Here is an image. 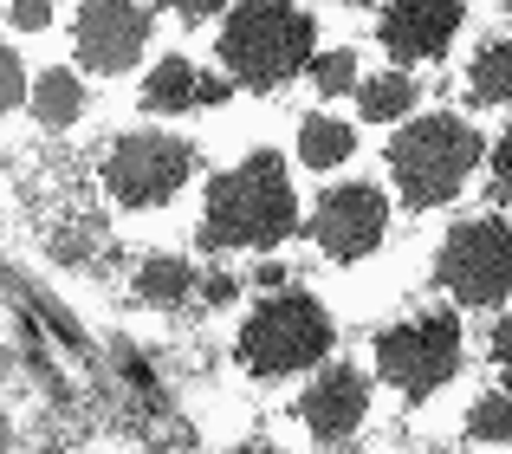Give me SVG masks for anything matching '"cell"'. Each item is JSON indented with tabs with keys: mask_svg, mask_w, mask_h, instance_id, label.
<instances>
[{
	"mask_svg": "<svg viewBox=\"0 0 512 454\" xmlns=\"http://www.w3.org/2000/svg\"><path fill=\"white\" fill-rule=\"evenodd\" d=\"M441 292H454L461 305H500L512 292V227L506 221H467L441 240L435 253Z\"/></svg>",
	"mask_w": 512,
	"mask_h": 454,
	"instance_id": "cell-6",
	"label": "cell"
},
{
	"mask_svg": "<svg viewBox=\"0 0 512 454\" xmlns=\"http://www.w3.org/2000/svg\"><path fill=\"white\" fill-rule=\"evenodd\" d=\"M474 163H480V130L461 124V117H448V111L415 117V124L389 143V169H396V189H402L409 208L454 202Z\"/></svg>",
	"mask_w": 512,
	"mask_h": 454,
	"instance_id": "cell-3",
	"label": "cell"
},
{
	"mask_svg": "<svg viewBox=\"0 0 512 454\" xmlns=\"http://www.w3.org/2000/svg\"><path fill=\"white\" fill-rule=\"evenodd\" d=\"M363 409H370V383H363V370H350V364H331L325 377L299 396V422L318 435V442H344V435H357Z\"/></svg>",
	"mask_w": 512,
	"mask_h": 454,
	"instance_id": "cell-11",
	"label": "cell"
},
{
	"mask_svg": "<svg viewBox=\"0 0 512 454\" xmlns=\"http://www.w3.org/2000/svg\"><path fill=\"white\" fill-rule=\"evenodd\" d=\"M188 169H195L188 143L143 130V137H124V143L111 150L104 182H111V195H117L124 208H163V202H175V189L188 182Z\"/></svg>",
	"mask_w": 512,
	"mask_h": 454,
	"instance_id": "cell-7",
	"label": "cell"
},
{
	"mask_svg": "<svg viewBox=\"0 0 512 454\" xmlns=\"http://www.w3.org/2000/svg\"><path fill=\"white\" fill-rule=\"evenodd\" d=\"M312 33H318L312 13L292 7V0H240L221 26V59L240 85L273 91V85H286V78L305 72Z\"/></svg>",
	"mask_w": 512,
	"mask_h": 454,
	"instance_id": "cell-2",
	"label": "cell"
},
{
	"mask_svg": "<svg viewBox=\"0 0 512 454\" xmlns=\"http://www.w3.org/2000/svg\"><path fill=\"white\" fill-rule=\"evenodd\" d=\"M188 292H195V266L175 260V253H156V260L137 266V299L156 305V312H175Z\"/></svg>",
	"mask_w": 512,
	"mask_h": 454,
	"instance_id": "cell-13",
	"label": "cell"
},
{
	"mask_svg": "<svg viewBox=\"0 0 512 454\" xmlns=\"http://www.w3.org/2000/svg\"><path fill=\"white\" fill-rule=\"evenodd\" d=\"M331 351V318L305 292H279V299L253 305V318L240 325V364L253 377H292V370L318 364Z\"/></svg>",
	"mask_w": 512,
	"mask_h": 454,
	"instance_id": "cell-4",
	"label": "cell"
},
{
	"mask_svg": "<svg viewBox=\"0 0 512 454\" xmlns=\"http://www.w3.org/2000/svg\"><path fill=\"white\" fill-rule=\"evenodd\" d=\"M26 91H33V85H26V72H20V52H13V46H0V117H7L13 104L26 98Z\"/></svg>",
	"mask_w": 512,
	"mask_h": 454,
	"instance_id": "cell-20",
	"label": "cell"
},
{
	"mask_svg": "<svg viewBox=\"0 0 512 454\" xmlns=\"http://www.w3.org/2000/svg\"><path fill=\"white\" fill-rule=\"evenodd\" d=\"M344 7H357V0H344Z\"/></svg>",
	"mask_w": 512,
	"mask_h": 454,
	"instance_id": "cell-28",
	"label": "cell"
},
{
	"mask_svg": "<svg viewBox=\"0 0 512 454\" xmlns=\"http://www.w3.org/2000/svg\"><path fill=\"white\" fill-rule=\"evenodd\" d=\"M493 364H500V377L512 383V318H500V331H493Z\"/></svg>",
	"mask_w": 512,
	"mask_h": 454,
	"instance_id": "cell-23",
	"label": "cell"
},
{
	"mask_svg": "<svg viewBox=\"0 0 512 454\" xmlns=\"http://www.w3.org/2000/svg\"><path fill=\"white\" fill-rule=\"evenodd\" d=\"M467 85H474L480 104H512V39H500V46L480 52L474 72H467Z\"/></svg>",
	"mask_w": 512,
	"mask_h": 454,
	"instance_id": "cell-17",
	"label": "cell"
},
{
	"mask_svg": "<svg viewBox=\"0 0 512 454\" xmlns=\"http://www.w3.org/2000/svg\"><path fill=\"white\" fill-rule=\"evenodd\" d=\"M0 448H13V422L7 416H0Z\"/></svg>",
	"mask_w": 512,
	"mask_h": 454,
	"instance_id": "cell-27",
	"label": "cell"
},
{
	"mask_svg": "<svg viewBox=\"0 0 512 454\" xmlns=\"http://www.w3.org/2000/svg\"><path fill=\"white\" fill-rule=\"evenodd\" d=\"M383 46L396 52L402 65L415 59H441L448 52V39L461 33V0H396V7L383 13Z\"/></svg>",
	"mask_w": 512,
	"mask_h": 454,
	"instance_id": "cell-10",
	"label": "cell"
},
{
	"mask_svg": "<svg viewBox=\"0 0 512 454\" xmlns=\"http://www.w3.org/2000/svg\"><path fill=\"white\" fill-rule=\"evenodd\" d=\"M350 150H357V130L338 124V117H305V124H299V156H305V169H338Z\"/></svg>",
	"mask_w": 512,
	"mask_h": 454,
	"instance_id": "cell-15",
	"label": "cell"
},
{
	"mask_svg": "<svg viewBox=\"0 0 512 454\" xmlns=\"http://www.w3.org/2000/svg\"><path fill=\"white\" fill-rule=\"evenodd\" d=\"M415 78L409 72H383V78H363L357 85V104H363V117L370 124H396V117H409L415 111Z\"/></svg>",
	"mask_w": 512,
	"mask_h": 454,
	"instance_id": "cell-14",
	"label": "cell"
},
{
	"mask_svg": "<svg viewBox=\"0 0 512 454\" xmlns=\"http://www.w3.org/2000/svg\"><path fill=\"white\" fill-rule=\"evenodd\" d=\"M389 227V208L383 195L370 189V182H344V189H331L325 202H318V247L331 253V260H363V253H376V240H383Z\"/></svg>",
	"mask_w": 512,
	"mask_h": 454,
	"instance_id": "cell-9",
	"label": "cell"
},
{
	"mask_svg": "<svg viewBox=\"0 0 512 454\" xmlns=\"http://www.w3.org/2000/svg\"><path fill=\"white\" fill-rule=\"evenodd\" d=\"M33 117L46 130H65V124H78V111H85V85H78V72H65V65H52L46 78H33Z\"/></svg>",
	"mask_w": 512,
	"mask_h": 454,
	"instance_id": "cell-12",
	"label": "cell"
},
{
	"mask_svg": "<svg viewBox=\"0 0 512 454\" xmlns=\"http://www.w3.org/2000/svg\"><path fill=\"white\" fill-rule=\"evenodd\" d=\"M376 370L396 383L402 396H428L461 370V318L454 312H428L409 325L376 338Z\"/></svg>",
	"mask_w": 512,
	"mask_h": 454,
	"instance_id": "cell-5",
	"label": "cell"
},
{
	"mask_svg": "<svg viewBox=\"0 0 512 454\" xmlns=\"http://www.w3.org/2000/svg\"><path fill=\"white\" fill-rule=\"evenodd\" d=\"M72 39L91 72H130L143 59V39H150V13L137 0H85Z\"/></svg>",
	"mask_w": 512,
	"mask_h": 454,
	"instance_id": "cell-8",
	"label": "cell"
},
{
	"mask_svg": "<svg viewBox=\"0 0 512 454\" xmlns=\"http://www.w3.org/2000/svg\"><path fill=\"white\" fill-rule=\"evenodd\" d=\"M163 7H169V13H182V20H201V13H214L221 0H163Z\"/></svg>",
	"mask_w": 512,
	"mask_h": 454,
	"instance_id": "cell-24",
	"label": "cell"
},
{
	"mask_svg": "<svg viewBox=\"0 0 512 454\" xmlns=\"http://www.w3.org/2000/svg\"><path fill=\"white\" fill-rule=\"evenodd\" d=\"M467 435L474 442H512V396H480L467 409Z\"/></svg>",
	"mask_w": 512,
	"mask_h": 454,
	"instance_id": "cell-18",
	"label": "cell"
},
{
	"mask_svg": "<svg viewBox=\"0 0 512 454\" xmlns=\"http://www.w3.org/2000/svg\"><path fill=\"white\" fill-rule=\"evenodd\" d=\"M493 195L512 202V130L500 137V150H493Z\"/></svg>",
	"mask_w": 512,
	"mask_h": 454,
	"instance_id": "cell-21",
	"label": "cell"
},
{
	"mask_svg": "<svg viewBox=\"0 0 512 454\" xmlns=\"http://www.w3.org/2000/svg\"><path fill=\"white\" fill-rule=\"evenodd\" d=\"M312 85L325 91V98H344V91H357V52H325V59H312Z\"/></svg>",
	"mask_w": 512,
	"mask_h": 454,
	"instance_id": "cell-19",
	"label": "cell"
},
{
	"mask_svg": "<svg viewBox=\"0 0 512 454\" xmlns=\"http://www.w3.org/2000/svg\"><path fill=\"white\" fill-rule=\"evenodd\" d=\"M52 20V0H13V26L20 33H33V26H46Z\"/></svg>",
	"mask_w": 512,
	"mask_h": 454,
	"instance_id": "cell-22",
	"label": "cell"
},
{
	"mask_svg": "<svg viewBox=\"0 0 512 454\" xmlns=\"http://www.w3.org/2000/svg\"><path fill=\"white\" fill-rule=\"evenodd\" d=\"M227 91H234V85H221V78H201V104H227Z\"/></svg>",
	"mask_w": 512,
	"mask_h": 454,
	"instance_id": "cell-26",
	"label": "cell"
},
{
	"mask_svg": "<svg viewBox=\"0 0 512 454\" xmlns=\"http://www.w3.org/2000/svg\"><path fill=\"white\" fill-rule=\"evenodd\" d=\"M143 104L150 111H188V104H201V78L188 59H163L150 72V85H143Z\"/></svg>",
	"mask_w": 512,
	"mask_h": 454,
	"instance_id": "cell-16",
	"label": "cell"
},
{
	"mask_svg": "<svg viewBox=\"0 0 512 454\" xmlns=\"http://www.w3.org/2000/svg\"><path fill=\"white\" fill-rule=\"evenodd\" d=\"M201 292H208V305H227V299H234V279H227V273H214Z\"/></svg>",
	"mask_w": 512,
	"mask_h": 454,
	"instance_id": "cell-25",
	"label": "cell"
},
{
	"mask_svg": "<svg viewBox=\"0 0 512 454\" xmlns=\"http://www.w3.org/2000/svg\"><path fill=\"white\" fill-rule=\"evenodd\" d=\"M299 202H292L286 163L273 150H253L240 169H227L208 189V221H201V247L227 253V247H273L292 234Z\"/></svg>",
	"mask_w": 512,
	"mask_h": 454,
	"instance_id": "cell-1",
	"label": "cell"
}]
</instances>
